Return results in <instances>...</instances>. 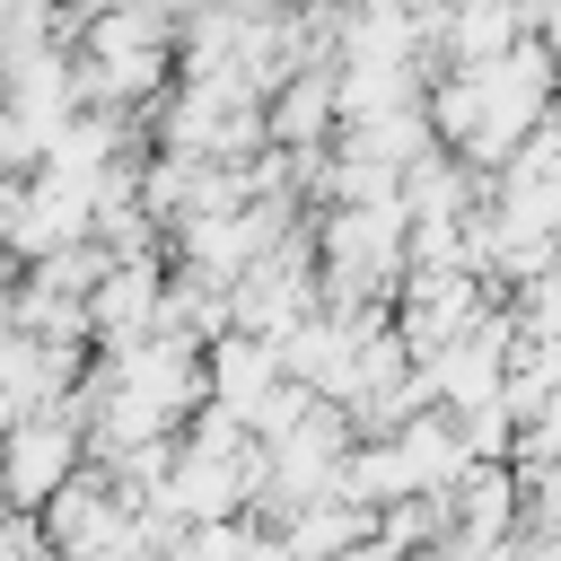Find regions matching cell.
Segmentation results:
<instances>
[{
	"label": "cell",
	"mask_w": 561,
	"mask_h": 561,
	"mask_svg": "<svg viewBox=\"0 0 561 561\" xmlns=\"http://www.w3.org/2000/svg\"><path fill=\"white\" fill-rule=\"evenodd\" d=\"M0 561H53V543H44V517L9 508V517H0Z\"/></svg>",
	"instance_id": "2"
},
{
	"label": "cell",
	"mask_w": 561,
	"mask_h": 561,
	"mask_svg": "<svg viewBox=\"0 0 561 561\" xmlns=\"http://www.w3.org/2000/svg\"><path fill=\"white\" fill-rule=\"evenodd\" d=\"M88 473V430L70 412H35V421H9L0 430V500L44 517L70 482Z\"/></svg>",
	"instance_id": "1"
},
{
	"label": "cell",
	"mask_w": 561,
	"mask_h": 561,
	"mask_svg": "<svg viewBox=\"0 0 561 561\" xmlns=\"http://www.w3.org/2000/svg\"><path fill=\"white\" fill-rule=\"evenodd\" d=\"M53 561H61V552H53Z\"/></svg>",
	"instance_id": "3"
}]
</instances>
